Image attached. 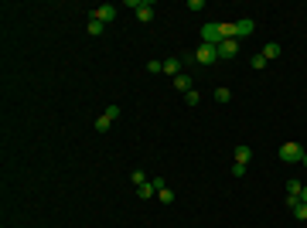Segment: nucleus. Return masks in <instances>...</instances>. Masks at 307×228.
Returning a JSON list of instances; mask_svg holds the SVG:
<instances>
[{"label": "nucleus", "instance_id": "f257e3e1", "mask_svg": "<svg viewBox=\"0 0 307 228\" xmlns=\"http://www.w3.org/2000/svg\"><path fill=\"white\" fill-rule=\"evenodd\" d=\"M191 58H195L198 65H215V62H219V48H215V45H198Z\"/></svg>", "mask_w": 307, "mask_h": 228}, {"label": "nucleus", "instance_id": "f03ea898", "mask_svg": "<svg viewBox=\"0 0 307 228\" xmlns=\"http://www.w3.org/2000/svg\"><path fill=\"white\" fill-rule=\"evenodd\" d=\"M280 160H283V163H301V160H304V147L294 143V140L283 143V147H280Z\"/></svg>", "mask_w": 307, "mask_h": 228}, {"label": "nucleus", "instance_id": "7ed1b4c3", "mask_svg": "<svg viewBox=\"0 0 307 228\" xmlns=\"http://www.w3.org/2000/svg\"><path fill=\"white\" fill-rule=\"evenodd\" d=\"M202 45H215V48H219V45H222V27H219V24H205V27H202Z\"/></svg>", "mask_w": 307, "mask_h": 228}, {"label": "nucleus", "instance_id": "20e7f679", "mask_svg": "<svg viewBox=\"0 0 307 228\" xmlns=\"http://www.w3.org/2000/svg\"><path fill=\"white\" fill-rule=\"evenodd\" d=\"M154 14H157V10H154V3H151V0H140V3H137V10H133V17H137L140 24H151V21H154Z\"/></svg>", "mask_w": 307, "mask_h": 228}, {"label": "nucleus", "instance_id": "39448f33", "mask_svg": "<svg viewBox=\"0 0 307 228\" xmlns=\"http://www.w3.org/2000/svg\"><path fill=\"white\" fill-rule=\"evenodd\" d=\"M235 55H239V41H235V38H226V41L219 45V62H229Z\"/></svg>", "mask_w": 307, "mask_h": 228}, {"label": "nucleus", "instance_id": "423d86ee", "mask_svg": "<svg viewBox=\"0 0 307 228\" xmlns=\"http://www.w3.org/2000/svg\"><path fill=\"white\" fill-rule=\"evenodd\" d=\"M92 17L102 21V24H113V21H116V7H113V3H99V7L92 10Z\"/></svg>", "mask_w": 307, "mask_h": 228}, {"label": "nucleus", "instance_id": "0eeeda50", "mask_svg": "<svg viewBox=\"0 0 307 228\" xmlns=\"http://www.w3.org/2000/svg\"><path fill=\"white\" fill-rule=\"evenodd\" d=\"M253 31H256V24H253L249 17H242V21H235V41H239V38H249Z\"/></svg>", "mask_w": 307, "mask_h": 228}, {"label": "nucleus", "instance_id": "6e6552de", "mask_svg": "<svg viewBox=\"0 0 307 228\" xmlns=\"http://www.w3.org/2000/svg\"><path fill=\"white\" fill-rule=\"evenodd\" d=\"M171 82H174V89H178V92H191V89H195V78L188 75V72H181V75L171 78Z\"/></svg>", "mask_w": 307, "mask_h": 228}, {"label": "nucleus", "instance_id": "1a4fd4ad", "mask_svg": "<svg viewBox=\"0 0 307 228\" xmlns=\"http://www.w3.org/2000/svg\"><path fill=\"white\" fill-rule=\"evenodd\" d=\"M181 72H184V65H181V58H167V62H164V75L178 78Z\"/></svg>", "mask_w": 307, "mask_h": 228}, {"label": "nucleus", "instance_id": "9d476101", "mask_svg": "<svg viewBox=\"0 0 307 228\" xmlns=\"http://www.w3.org/2000/svg\"><path fill=\"white\" fill-rule=\"evenodd\" d=\"M137 198H140V201H154V198H157L154 181H147V184H140V187H137Z\"/></svg>", "mask_w": 307, "mask_h": 228}, {"label": "nucleus", "instance_id": "9b49d317", "mask_svg": "<svg viewBox=\"0 0 307 228\" xmlns=\"http://www.w3.org/2000/svg\"><path fill=\"white\" fill-rule=\"evenodd\" d=\"M301 191H304V184H301V181H287V198L301 201Z\"/></svg>", "mask_w": 307, "mask_h": 228}, {"label": "nucleus", "instance_id": "f8f14e48", "mask_svg": "<svg viewBox=\"0 0 307 228\" xmlns=\"http://www.w3.org/2000/svg\"><path fill=\"white\" fill-rule=\"evenodd\" d=\"M253 160V147H235V163H249Z\"/></svg>", "mask_w": 307, "mask_h": 228}, {"label": "nucleus", "instance_id": "ddd939ff", "mask_svg": "<svg viewBox=\"0 0 307 228\" xmlns=\"http://www.w3.org/2000/svg\"><path fill=\"white\" fill-rule=\"evenodd\" d=\"M215 102H219V106H226V102H232V92L226 89V85H219V89H215Z\"/></svg>", "mask_w": 307, "mask_h": 228}, {"label": "nucleus", "instance_id": "4468645a", "mask_svg": "<svg viewBox=\"0 0 307 228\" xmlns=\"http://www.w3.org/2000/svg\"><path fill=\"white\" fill-rule=\"evenodd\" d=\"M290 211H294V218H297V222H307V201H297Z\"/></svg>", "mask_w": 307, "mask_h": 228}, {"label": "nucleus", "instance_id": "2eb2a0df", "mask_svg": "<svg viewBox=\"0 0 307 228\" xmlns=\"http://www.w3.org/2000/svg\"><path fill=\"white\" fill-rule=\"evenodd\" d=\"M102 31H106V24H102V21H96V17H89V34H92V38H99Z\"/></svg>", "mask_w": 307, "mask_h": 228}, {"label": "nucleus", "instance_id": "dca6fc26", "mask_svg": "<svg viewBox=\"0 0 307 228\" xmlns=\"http://www.w3.org/2000/svg\"><path fill=\"white\" fill-rule=\"evenodd\" d=\"M263 55H266V62H273V58H280V45H277V41H270V45L263 48Z\"/></svg>", "mask_w": 307, "mask_h": 228}, {"label": "nucleus", "instance_id": "f3484780", "mask_svg": "<svg viewBox=\"0 0 307 228\" xmlns=\"http://www.w3.org/2000/svg\"><path fill=\"white\" fill-rule=\"evenodd\" d=\"M109 126H113V119H109V116H106V113H102V116H99V119H96V133H106V130H109Z\"/></svg>", "mask_w": 307, "mask_h": 228}, {"label": "nucleus", "instance_id": "a211bd4d", "mask_svg": "<svg viewBox=\"0 0 307 228\" xmlns=\"http://www.w3.org/2000/svg\"><path fill=\"white\" fill-rule=\"evenodd\" d=\"M130 181H133V184H137V187H140V184H147V181H151V177H147V174H144V170H140V167H137V170H130Z\"/></svg>", "mask_w": 307, "mask_h": 228}, {"label": "nucleus", "instance_id": "6ab92c4d", "mask_svg": "<svg viewBox=\"0 0 307 228\" xmlns=\"http://www.w3.org/2000/svg\"><path fill=\"white\" fill-rule=\"evenodd\" d=\"M157 201H160V205H171V201H174V191H171V187H160V191H157Z\"/></svg>", "mask_w": 307, "mask_h": 228}, {"label": "nucleus", "instance_id": "aec40b11", "mask_svg": "<svg viewBox=\"0 0 307 228\" xmlns=\"http://www.w3.org/2000/svg\"><path fill=\"white\" fill-rule=\"evenodd\" d=\"M184 102H188V106H198V102H202V92H198V89L184 92Z\"/></svg>", "mask_w": 307, "mask_h": 228}, {"label": "nucleus", "instance_id": "412c9836", "mask_svg": "<svg viewBox=\"0 0 307 228\" xmlns=\"http://www.w3.org/2000/svg\"><path fill=\"white\" fill-rule=\"evenodd\" d=\"M266 65H270V62H266V55H263V51H259V55H253V68H266Z\"/></svg>", "mask_w": 307, "mask_h": 228}, {"label": "nucleus", "instance_id": "4be33fe9", "mask_svg": "<svg viewBox=\"0 0 307 228\" xmlns=\"http://www.w3.org/2000/svg\"><path fill=\"white\" fill-rule=\"evenodd\" d=\"M147 72H151V75H160V72H164V62H147Z\"/></svg>", "mask_w": 307, "mask_h": 228}, {"label": "nucleus", "instance_id": "5701e85b", "mask_svg": "<svg viewBox=\"0 0 307 228\" xmlns=\"http://www.w3.org/2000/svg\"><path fill=\"white\" fill-rule=\"evenodd\" d=\"M232 177H246V163H232Z\"/></svg>", "mask_w": 307, "mask_h": 228}, {"label": "nucleus", "instance_id": "b1692460", "mask_svg": "<svg viewBox=\"0 0 307 228\" xmlns=\"http://www.w3.org/2000/svg\"><path fill=\"white\" fill-rule=\"evenodd\" d=\"M301 201H307V184H304V191H301Z\"/></svg>", "mask_w": 307, "mask_h": 228}, {"label": "nucleus", "instance_id": "393cba45", "mask_svg": "<svg viewBox=\"0 0 307 228\" xmlns=\"http://www.w3.org/2000/svg\"><path fill=\"white\" fill-rule=\"evenodd\" d=\"M301 163H304V167H307V150H304V160H301Z\"/></svg>", "mask_w": 307, "mask_h": 228}]
</instances>
